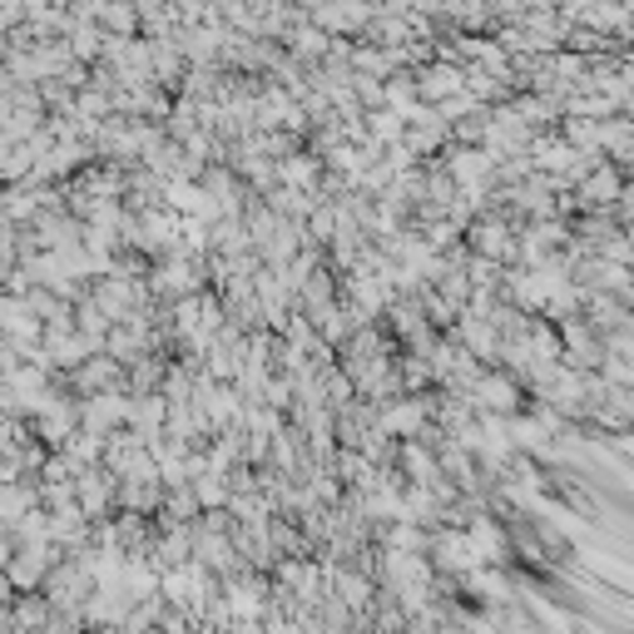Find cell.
I'll use <instances>...</instances> for the list:
<instances>
[{
  "mask_svg": "<svg viewBox=\"0 0 634 634\" xmlns=\"http://www.w3.org/2000/svg\"><path fill=\"white\" fill-rule=\"evenodd\" d=\"M421 99H452V95H462V65H452V60H441V65H431V70H421V80L417 85Z\"/></svg>",
  "mask_w": 634,
  "mask_h": 634,
  "instance_id": "cell-1",
  "label": "cell"
},
{
  "mask_svg": "<svg viewBox=\"0 0 634 634\" xmlns=\"http://www.w3.org/2000/svg\"><path fill=\"white\" fill-rule=\"evenodd\" d=\"M585 194H590V204H595V194H605V199H624V194H620V174H614V169L590 174V179H585ZM605 199H600V204H605Z\"/></svg>",
  "mask_w": 634,
  "mask_h": 634,
  "instance_id": "cell-2",
  "label": "cell"
},
{
  "mask_svg": "<svg viewBox=\"0 0 634 634\" xmlns=\"http://www.w3.org/2000/svg\"><path fill=\"white\" fill-rule=\"evenodd\" d=\"M372 134H376V140H402L407 124H402L397 115H372Z\"/></svg>",
  "mask_w": 634,
  "mask_h": 634,
  "instance_id": "cell-3",
  "label": "cell"
}]
</instances>
